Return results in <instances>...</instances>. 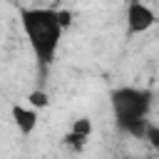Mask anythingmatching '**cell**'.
<instances>
[{
	"mask_svg": "<svg viewBox=\"0 0 159 159\" xmlns=\"http://www.w3.org/2000/svg\"><path fill=\"white\" fill-rule=\"evenodd\" d=\"M87 142H89V137H82V134H77V132H67L65 134V139H62V144L70 149V152H75V154H80V152H84V147H87Z\"/></svg>",
	"mask_w": 159,
	"mask_h": 159,
	"instance_id": "5",
	"label": "cell"
},
{
	"mask_svg": "<svg viewBox=\"0 0 159 159\" xmlns=\"http://www.w3.org/2000/svg\"><path fill=\"white\" fill-rule=\"evenodd\" d=\"M17 17L35 60L47 70L57 57L65 30L72 25V12L65 7H20Z\"/></svg>",
	"mask_w": 159,
	"mask_h": 159,
	"instance_id": "1",
	"label": "cell"
},
{
	"mask_svg": "<svg viewBox=\"0 0 159 159\" xmlns=\"http://www.w3.org/2000/svg\"><path fill=\"white\" fill-rule=\"evenodd\" d=\"M10 117H12V124L15 129L20 132V137H30L35 129H37V109L32 107H25V104H12L10 109Z\"/></svg>",
	"mask_w": 159,
	"mask_h": 159,
	"instance_id": "4",
	"label": "cell"
},
{
	"mask_svg": "<svg viewBox=\"0 0 159 159\" xmlns=\"http://www.w3.org/2000/svg\"><path fill=\"white\" fill-rule=\"evenodd\" d=\"M27 107H32V109H47L50 107V94L45 92V89H32L30 94H27Z\"/></svg>",
	"mask_w": 159,
	"mask_h": 159,
	"instance_id": "6",
	"label": "cell"
},
{
	"mask_svg": "<svg viewBox=\"0 0 159 159\" xmlns=\"http://www.w3.org/2000/svg\"><path fill=\"white\" fill-rule=\"evenodd\" d=\"M70 129L77 132V134H82V137H92V119L89 117H77Z\"/></svg>",
	"mask_w": 159,
	"mask_h": 159,
	"instance_id": "7",
	"label": "cell"
},
{
	"mask_svg": "<svg viewBox=\"0 0 159 159\" xmlns=\"http://www.w3.org/2000/svg\"><path fill=\"white\" fill-rule=\"evenodd\" d=\"M109 107L117 119V127L134 137V139H147L149 129V109H152V92L142 87H117L109 92Z\"/></svg>",
	"mask_w": 159,
	"mask_h": 159,
	"instance_id": "2",
	"label": "cell"
},
{
	"mask_svg": "<svg viewBox=\"0 0 159 159\" xmlns=\"http://www.w3.org/2000/svg\"><path fill=\"white\" fill-rule=\"evenodd\" d=\"M147 142H149V147L154 149V154L159 157V124H149V129H147Z\"/></svg>",
	"mask_w": 159,
	"mask_h": 159,
	"instance_id": "8",
	"label": "cell"
},
{
	"mask_svg": "<svg viewBox=\"0 0 159 159\" xmlns=\"http://www.w3.org/2000/svg\"><path fill=\"white\" fill-rule=\"evenodd\" d=\"M124 20H127V35L134 37V35L149 32L157 25V12L147 2H142V0H129L127 12H124Z\"/></svg>",
	"mask_w": 159,
	"mask_h": 159,
	"instance_id": "3",
	"label": "cell"
}]
</instances>
